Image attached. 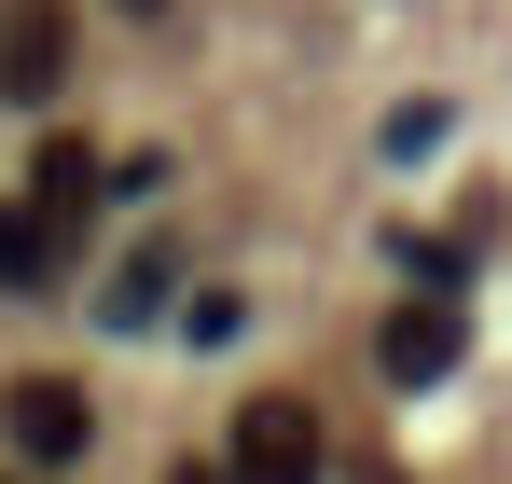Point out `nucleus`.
<instances>
[{
    "label": "nucleus",
    "mask_w": 512,
    "mask_h": 484,
    "mask_svg": "<svg viewBox=\"0 0 512 484\" xmlns=\"http://www.w3.org/2000/svg\"><path fill=\"white\" fill-rule=\"evenodd\" d=\"M0 443H14L28 471H70V457L97 443V415H84L70 374H14V388H0Z\"/></svg>",
    "instance_id": "2"
},
{
    "label": "nucleus",
    "mask_w": 512,
    "mask_h": 484,
    "mask_svg": "<svg viewBox=\"0 0 512 484\" xmlns=\"http://www.w3.org/2000/svg\"><path fill=\"white\" fill-rule=\"evenodd\" d=\"M125 14H167V0H125Z\"/></svg>",
    "instance_id": "9"
},
{
    "label": "nucleus",
    "mask_w": 512,
    "mask_h": 484,
    "mask_svg": "<svg viewBox=\"0 0 512 484\" xmlns=\"http://www.w3.org/2000/svg\"><path fill=\"white\" fill-rule=\"evenodd\" d=\"M457 346H471V319H457V291H416V305H388V332H374L388 388H443V374H457Z\"/></svg>",
    "instance_id": "3"
},
{
    "label": "nucleus",
    "mask_w": 512,
    "mask_h": 484,
    "mask_svg": "<svg viewBox=\"0 0 512 484\" xmlns=\"http://www.w3.org/2000/svg\"><path fill=\"white\" fill-rule=\"evenodd\" d=\"M70 83V0H0V97H56Z\"/></svg>",
    "instance_id": "4"
},
{
    "label": "nucleus",
    "mask_w": 512,
    "mask_h": 484,
    "mask_svg": "<svg viewBox=\"0 0 512 484\" xmlns=\"http://www.w3.org/2000/svg\"><path fill=\"white\" fill-rule=\"evenodd\" d=\"M167 484H222V471H167Z\"/></svg>",
    "instance_id": "8"
},
{
    "label": "nucleus",
    "mask_w": 512,
    "mask_h": 484,
    "mask_svg": "<svg viewBox=\"0 0 512 484\" xmlns=\"http://www.w3.org/2000/svg\"><path fill=\"white\" fill-rule=\"evenodd\" d=\"M28 194H42V208H56V222L84 236V208H97V194H111V166H97L84 139H42V166H28Z\"/></svg>",
    "instance_id": "6"
},
{
    "label": "nucleus",
    "mask_w": 512,
    "mask_h": 484,
    "mask_svg": "<svg viewBox=\"0 0 512 484\" xmlns=\"http://www.w3.org/2000/svg\"><path fill=\"white\" fill-rule=\"evenodd\" d=\"M222 484H319V415L291 402H236V443H222Z\"/></svg>",
    "instance_id": "1"
},
{
    "label": "nucleus",
    "mask_w": 512,
    "mask_h": 484,
    "mask_svg": "<svg viewBox=\"0 0 512 484\" xmlns=\"http://www.w3.org/2000/svg\"><path fill=\"white\" fill-rule=\"evenodd\" d=\"M56 263H70V222L42 194H0V291L28 305V291H56Z\"/></svg>",
    "instance_id": "5"
},
{
    "label": "nucleus",
    "mask_w": 512,
    "mask_h": 484,
    "mask_svg": "<svg viewBox=\"0 0 512 484\" xmlns=\"http://www.w3.org/2000/svg\"><path fill=\"white\" fill-rule=\"evenodd\" d=\"M153 305H167V263H111V291H97V319H111V332H139Z\"/></svg>",
    "instance_id": "7"
}]
</instances>
